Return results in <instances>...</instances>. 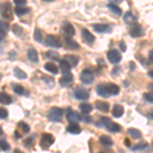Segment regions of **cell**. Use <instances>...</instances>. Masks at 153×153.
I'll return each mask as SVG.
<instances>
[{"mask_svg":"<svg viewBox=\"0 0 153 153\" xmlns=\"http://www.w3.org/2000/svg\"><path fill=\"white\" fill-rule=\"evenodd\" d=\"M44 68H45L46 71L53 74V75H56V74L58 73V68L52 62H46L45 65H44Z\"/></svg>","mask_w":153,"mask_h":153,"instance_id":"cb8c5ba5","label":"cell"},{"mask_svg":"<svg viewBox=\"0 0 153 153\" xmlns=\"http://www.w3.org/2000/svg\"><path fill=\"white\" fill-rule=\"evenodd\" d=\"M106 55H107L108 60H109L111 63H113V65H117V63H118L123 58L122 54H120V51L117 50V49H111V50H109Z\"/></svg>","mask_w":153,"mask_h":153,"instance_id":"8992f818","label":"cell"},{"mask_svg":"<svg viewBox=\"0 0 153 153\" xmlns=\"http://www.w3.org/2000/svg\"><path fill=\"white\" fill-rule=\"evenodd\" d=\"M95 107L102 112H107L109 110V103L105 102V101H96Z\"/></svg>","mask_w":153,"mask_h":153,"instance_id":"e0dca14e","label":"cell"},{"mask_svg":"<svg viewBox=\"0 0 153 153\" xmlns=\"http://www.w3.org/2000/svg\"><path fill=\"white\" fill-rule=\"evenodd\" d=\"M66 132L71 133V134H80L81 133V127L78 124H71L66 128Z\"/></svg>","mask_w":153,"mask_h":153,"instance_id":"603a6c76","label":"cell"},{"mask_svg":"<svg viewBox=\"0 0 153 153\" xmlns=\"http://www.w3.org/2000/svg\"><path fill=\"white\" fill-rule=\"evenodd\" d=\"M82 39H83V41L89 46H92L95 42V36L87 29L82 30Z\"/></svg>","mask_w":153,"mask_h":153,"instance_id":"ba28073f","label":"cell"},{"mask_svg":"<svg viewBox=\"0 0 153 153\" xmlns=\"http://www.w3.org/2000/svg\"><path fill=\"white\" fill-rule=\"evenodd\" d=\"M125 143H126V145H127V146H130V140L129 139H125Z\"/></svg>","mask_w":153,"mask_h":153,"instance_id":"f907efd6","label":"cell"},{"mask_svg":"<svg viewBox=\"0 0 153 153\" xmlns=\"http://www.w3.org/2000/svg\"><path fill=\"white\" fill-rule=\"evenodd\" d=\"M34 39L39 43H41L43 41V32L40 29H35V31H34Z\"/></svg>","mask_w":153,"mask_h":153,"instance_id":"4dcf8cb0","label":"cell"},{"mask_svg":"<svg viewBox=\"0 0 153 153\" xmlns=\"http://www.w3.org/2000/svg\"><path fill=\"white\" fill-rule=\"evenodd\" d=\"M13 153H24L23 151H22V150H19V149H16L14 150V152Z\"/></svg>","mask_w":153,"mask_h":153,"instance_id":"816d5d0a","label":"cell"},{"mask_svg":"<svg viewBox=\"0 0 153 153\" xmlns=\"http://www.w3.org/2000/svg\"><path fill=\"white\" fill-rule=\"evenodd\" d=\"M108 122H110L109 118H107V117H101L100 120L96 122V127H105V125L107 124Z\"/></svg>","mask_w":153,"mask_h":153,"instance_id":"f35d334b","label":"cell"},{"mask_svg":"<svg viewBox=\"0 0 153 153\" xmlns=\"http://www.w3.org/2000/svg\"><path fill=\"white\" fill-rule=\"evenodd\" d=\"M45 56H46V58L51 59V60L60 61V56H59V54L57 52H55V51L49 50V51H47V52L45 53Z\"/></svg>","mask_w":153,"mask_h":153,"instance_id":"d4e9b609","label":"cell"},{"mask_svg":"<svg viewBox=\"0 0 153 153\" xmlns=\"http://www.w3.org/2000/svg\"><path fill=\"white\" fill-rule=\"evenodd\" d=\"M124 22L128 26H132V25H135L137 23V18L135 16H133L131 12H127L124 16Z\"/></svg>","mask_w":153,"mask_h":153,"instance_id":"ac0fdd59","label":"cell"},{"mask_svg":"<svg viewBox=\"0 0 153 153\" xmlns=\"http://www.w3.org/2000/svg\"><path fill=\"white\" fill-rule=\"evenodd\" d=\"M33 139H34V137H31V138H29V139H27V141L25 142V145H26V146H31L32 143H33Z\"/></svg>","mask_w":153,"mask_h":153,"instance_id":"ee69618b","label":"cell"},{"mask_svg":"<svg viewBox=\"0 0 153 153\" xmlns=\"http://www.w3.org/2000/svg\"><path fill=\"white\" fill-rule=\"evenodd\" d=\"M14 11H16V13L18 14L19 16H24V14H26L27 12H29L30 8H28V7H23V6H16Z\"/></svg>","mask_w":153,"mask_h":153,"instance_id":"d6a6232c","label":"cell"},{"mask_svg":"<svg viewBox=\"0 0 153 153\" xmlns=\"http://www.w3.org/2000/svg\"><path fill=\"white\" fill-rule=\"evenodd\" d=\"M120 49H122V51H125L127 50V46H126V44H125V42L124 41H122L120 42Z\"/></svg>","mask_w":153,"mask_h":153,"instance_id":"f6af8a7d","label":"cell"},{"mask_svg":"<svg viewBox=\"0 0 153 153\" xmlns=\"http://www.w3.org/2000/svg\"><path fill=\"white\" fill-rule=\"evenodd\" d=\"M13 91L19 95H25V93H26L25 88L21 85H13Z\"/></svg>","mask_w":153,"mask_h":153,"instance_id":"74e56055","label":"cell"},{"mask_svg":"<svg viewBox=\"0 0 153 153\" xmlns=\"http://www.w3.org/2000/svg\"><path fill=\"white\" fill-rule=\"evenodd\" d=\"M97 94L103 98H107L111 95H117L120 93V87L112 83H102L96 87Z\"/></svg>","mask_w":153,"mask_h":153,"instance_id":"6da1fadb","label":"cell"},{"mask_svg":"<svg viewBox=\"0 0 153 153\" xmlns=\"http://www.w3.org/2000/svg\"><path fill=\"white\" fill-rule=\"evenodd\" d=\"M74 81V76L71 73H68V74H65L63 75L60 78L59 80V84L63 87H66V86H70Z\"/></svg>","mask_w":153,"mask_h":153,"instance_id":"4fadbf2b","label":"cell"},{"mask_svg":"<svg viewBox=\"0 0 153 153\" xmlns=\"http://www.w3.org/2000/svg\"><path fill=\"white\" fill-rule=\"evenodd\" d=\"M79 107H80V109L82 110L84 114H88V113H90L93 110L92 105L89 104V103H82V104H80Z\"/></svg>","mask_w":153,"mask_h":153,"instance_id":"4316f807","label":"cell"},{"mask_svg":"<svg viewBox=\"0 0 153 153\" xmlns=\"http://www.w3.org/2000/svg\"><path fill=\"white\" fill-rule=\"evenodd\" d=\"M124 114V107L120 104H115L112 109V115L114 117H120Z\"/></svg>","mask_w":153,"mask_h":153,"instance_id":"ffe728a7","label":"cell"},{"mask_svg":"<svg viewBox=\"0 0 153 153\" xmlns=\"http://www.w3.org/2000/svg\"><path fill=\"white\" fill-rule=\"evenodd\" d=\"M44 43H45L46 46H48V47H52V48H60L61 46H62L60 40H59L56 36H53V35H48L47 37H46Z\"/></svg>","mask_w":153,"mask_h":153,"instance_id":"3957f363","label":"cell"},{"mask_svg":"<svg viewBox=\"0 0 153 153\" xmlns=\"http://www.w3.org/2000/svg\"><path fill=\"white\" fill-rule=\"evenodd\" d=\"M28 57L31 61H33V62H37L39 59V55H38V52H37V50L35 49L31 48L28 50Z\"/></svg>","mask_w":153,"mask_h":153,"instance_id":"484cf974","label":"cell"},{"mask_svg":"<svg viewBox=\"0 0 153 153\" xmlns=\"http://www.w3.org/2000/svg\"><path fill=\"white\" fill-rule=\"evenodd\" d=\"M66 118L71 124H76L78 122L81 120V117L79 115L78 112H76L75 110H73L71 108H68V112H66Z\"/></svg>","mask_w":153,"mask_h":153,"instance_id":"30bf717a","label":"cell"},{"mask_svg":"<svg viewBox=\"0 0 153 153\" xmlns=\"http://www.w3.org/2000/svg\"><path fill=\"white\" fill-rule=\"evenodd\" d=\"M0 149H2V151H7L9 149V144L7 143L6 140H0Z\"/></svg>","mask_w":153,"mask_h":153,"instance_id":"ab89813d","label":"cell"},{"mask_svg":"<svg viewBox=\"0 0 153 153\" xmlns=\"http://www.w3.org/2000/svg\"><path fill=\"white\" fill-rule=\"evenodd\" d=\"M65 43H66V45H68V48H71V49H79L80 48V45H79L75 40H73V39H71V38H65Z\"/></svg>","mask_w":153,"mask_h":153,"instance_id":"f546056e","label":"cell"},{"mask_svg":"<svg viewBox=\"0 0 153 153\" xmlns=\"http://www.w3.org/2000/svg\"><path fill=\"white\" fill-rule=\"evenodd\" d=\"M54 137L51 134H48V133H44L41 137V142L40 145L43 149H48L49 147L54 143Z\"/></svg>","mask_w":153,"mask_h":153,"instance_id":"5b68a950","label":"cell"},{"mask_svg":"<svg viewBox=\"0 0 153 153\" xmlns=\"http://www.w3.org/2000/svg\"><path fill=\"white\" fill-rule=\"evenodd\" d=\"M14 4H16L18 6H23V5H26L27 1L26 0H14Z\"/></svg>","mask_w":153,"mask_h":153,"instance_id":"7bdbcfd3","label":"cell"},{"mask_svg":"<svg viewBox=\"0 0 153 153\" xmlns=\"http://www.w3.org/2000/svg\"><path fill=\"white\" fill-rule=\"evenodd\" d=\"M65 60L71 65V68H75L79 63V58L75 55H71V54H66V55H65Z\"/></svg>","mask_w":153,"mask_h":153,"instance_id":"2e32d148","label":"cell"},{"mask_svg":"<svg viewBox=\"0 0 153 153\" xmlns=\"http://www.w3.org/2000/svg\"><path fill=\"white\" fill-rule=\"evenodd\" d=\"M75 97L78 100H87L90 97V93L87 89L79 88L75 91Z\"/></svg>","mask_w":153,"mask_h":153,"instance_id":"8fae6325","label":"cell"},{"mask_svg":"<svg viewBox=\"0 0 153 153\" xmlns=\"http://www.w3.org/2000/svg\"><path fill=\"white\" fill-rule=\"evenodd\" d=\"M18 127H19V129H21L22 132H24V133H29L30 130H31L30 126L25 122H19Z\"/></svg>","mask_w":153,"mask_h":153,"instance_id":"d590c367","label":"cell"},{"mask_svg":"<svg viewBox=\"0 0 153 153\" xmlns=\"http://www.w3.org/2000/svg\"><path fill=\"white\" fill-rule=\"evenodd\" d=\"M130 34H131V36L134 37V38H138V37H141L144 35V29L142 28L141 25L136 24L132 27V29H131V31H130Z\"/></svg>","mask_w":153,"mask_h":153,"instance_id":"7c38bea8","label":"cell"},{"mask_svg":"<svg viewBox=\"0 0 153 153\" xmlns=\"http://www.w3.org/2000/svg\"><path fill=\"white\" fill-rule=\"evenodd\" d=\"M148 147V143L146 142H142V143H139V144H136L134 146H132L131 149L133 150V151H138V150H144L145 148Z\"/></svg>","mask_w":153,"mask_h":153,"instance_id":"e575fe53","label":"cell"},{"mask_svg":"<svg viewBox=\"0 0 153 153\" xmlns=\"http://www.w3.org/2000/svg\"><path fill=\"white\" fill-rule=\"evenodd\" d=\"M14 135H16V138H18V139L22 137V135L19 134V131H16V132H14Z\"/></svg>","mask_w":153,"mask_h":153,"instance_id":"c3c4849f","label":"cell"},{"mask_svg":"<svg viewBox=\"0 0 153 153\" xmlns=\"http://www.w3.org/2000/svg\"><path fill=\"white\" fill-rule=\"evenodd\" d=\"M144 98L146 99V101H148L149 103H152L153 102V96H152V93H146L144 94Z\"/></svg>","mask_w":153,"mask_h":153,"instance_id":"b9f144b4","label":"cell"},{"mask_svg":"<svg viewBox=\"0 0 153 153\" xmlns=\"http://www.w3.org/2000/svg\"><path fill=\"white\" fill-rule=\"evenodd\" d=\"M1 14L3 18H5L7 19H13L12 16V8L11 5L9 3H3L1 4Z\"/></svg>","mask_w":153,"mask_h":153,"instance_id":"9c48e42d","label":"cell"},{"mask_svg":"<svg viewBox=\"0 0 153 153\" xmlns=\"http://www.w3.org/2000/svg\"><path fill=\"white\" fill-rule=\"evenodd\" d=\"M80 79H81V82L83 84L89 85V84H91L93 82V80H94V74H93L92 71L86 68V70L82 71V73L80 75Z\"/></svg>","mask_w":153,"mask_h":153,"instance_id":"277c9868","label":"cell"},{"mask_svg":"<svg viewBox=\"0 0 153 153\" xmlns=\"http://www.w3.org/2000/svg\"><path fill=\"white\" fill-rule=\"evenodd\" d=\"M59 68H60V71L61 73L63 74V75H65V74H68L71 73V65H68V62L63 59V60H60L59 61Z\"/></svg>","mask_w":153,"mask_h":153,"instance_id":"44dd1931","label":"cell"},{"mask_svg":"<svg viewBox=\"0 0 153 153\" xmlns=\"http://www.w3.org/2000/svg\"><path fill=\"white\" fill-rule=\"evenodd\" d=\"M99 140H100V142L104 145V146H111V145L113 144L111 138L108 137V136H105V135L101 136V137L99 138Z\"/></svg>","mask_w":153,"mask_h":153,"instance_id":"f1b7e54d","label":"cell"},{"mask_svg":"<svg viewBox=\"0 0 153 153\" xmlns=\"http://www.w3.org/2000/svg\"><path fill=\"white\" fill-rule=\"evenodd\" d=\"M13 74H14V76H16V78L19 79V80H25V79L28 78V75H27L26 71H23L22 68H18V66H16V68H14Z\"/></svg>","mask_w":153,"mask_h":153,"instance_id":"7402d4cb","label":"cell"},{"mask_svg":"<svg viewBox=\"0 0 153 153\" xmlns=\"http://www.w3.org/2000/svg\"><path fill=\"white\" fill-rule=\"evenodd\" d=\"M1 76H1V75H0V79H1Z\"/></svg>","mask_w":153,"mask_h":153,"instance_id":"11a10c76","label":"cell"},{"mask_svg":"<svg viewBox=\"0 0 153 153\" xmlns=\"http://www.w3.org/2000/svg\"><path fill=\"white\" fill-rule=\"evenodd\" d=\"M0 102H1L2 104L8 105L12 102V97L5 92H1L0 93Z\"/></svg>","mask_w":153,"mask_h":153,"instance_id":"d6986e66","label":"cell"},{"mask_svg":"<svg viewBox=\"0 0 153 153\" xmlns=\"http://www.w3.org/2000/svg\"><path fill=\"white\" fill-rule=\"evenodd\" d=\"M12 32H13L16 36H22L24 33V29L22 28L21 26H19V25H13V27H12Z\"/></svg>","mask_w":153,"mask_h":153,"instance_id":"8d00e7d4","label":"cell"},{"mask_svg":"<svg viewBox=\"0 0 153 153\" xmlns=\"http://www.w3.org/2000/svg\"><path fill=\"white\" fill-rule=\"evenodd\" d=\"M81 120H85V122H87V123H90V122H91L90 117H89L88 115H84L83 117H81Z\"/></svg>","mask_w":153,"mask_h":153,"instance_id":"bcb514c9","label":"cell"},{"mask_svg":"<svg viewBox=\"0 0 153 153\" xmlns=\"http://www.w3.org/2000/svg\"><path fill=\"white\" fill-rule=\"evenodd\" d=\"M152 54H153V51L150 50L149 51V62L151 63L152 62Z\"/></svg>","mask_w":153,"mask_h":153,"instance_id":"7dc6e473","label":"cell"},{"mask_svg":"<svg viewBox=\"0 0 153 153\" xmlns=\"http://www.w3.org/2000/svg\"><path fill=\"white\" fill-rule=\"evenodd\" d=\"M2 134H3V130H2V128L0 127V136H1Z\"/></svg>","mask_w":153,"mask_h":153,"instance_id":"f5cc1de1","label":"cell"},{"mask_svg":"<svg viewBox=\"0 0 153 153\" xmlns=\"http://www.w3.org/2000/svg\"><path fill=\"white\" fill-rule=\"evenodd\" d=\"M7 117H8V111L5 109V108L1 107L0 108V118H7Z\"/></svg>","mask_w":153,"mask_h":153,"instance_id":"60d3db41","label":"cell"},{"mask_svg":"<svg viewBox=\"0 0 153 153\" xmlns=\"http://www.w3.org/2000/svg\"><path fill=\"white\" fill-rule=\"evenodd\" d=\"M93 29L97 33H108V32H111V29L108 25L104 24H94L93 25Z\"/></svg>","mask_w":153,"mask_h":153,"instance_id":"5bb4252c","label":"cell"},{"mask_svg":"<svg viewBox=\"0 0 153 153\" xmlns=\"http://www.w3.org/2000/svg\"><path fill=\"white\" fill-rule=\"evenodd\" d=\"M130 65H131V68H130L131 70H135V66H136V65H135V63H134V62H132V61H131V62H130Z\"/></svg>","mask_w":153,"mask_h":153,"instance_id":"681fc988","label":"cell"},{"mask_svg":"<svg viewBox=\"0 0 153 153\" xmlns=\"http://www.w3.org/2000/svg\"><path fill=\"white\" fill-rule=\"evenodd\" d=\"M148 75H149L150 78H152V71H150L149 73H148Z\"/></svg>","mask_w":153,"mask_h":153,"instance_id":"db71d44e","label":"cell"},{"mask_svg":"<svg viewBox=\"0 0 153 153\" xmlns=\"http://www.w3.org/2000/svg\"><path fill=\"white\" fill-rule=\"evenodd\" d=\"M62 114H63V110L61 108L54 106V107L49 109V111L47 113V117L50 122H61Z\"/></svg>","mask_w":153,"mask_h":153,"instance_id":"7a4b0ae2","label":"cell"},{"mask_svg":"<svg viewBox=\"0 0 153 153\" xmlns=\"http://www.w3.org/2000/svg\"><path fill=\"white\" fill-rule=\"evenodd\" d=\"M105 128H106V130H108L111 133H118V132H120V130H122V127H120V125L117 124V123L111 122V120L108 122L107 124L105 125Z\"/></svg>","mask_w":153,"mask_h":153,"instance_id":"9a60e30c","label":"cell"},{"mask_svg":"<svg viewBox=\"0 0 153 153\" xmlns=\"http://www.w3.org/2000/svg\"><path fill=\"white\" fill-rule=\"evenodd\" d=\"M9 29H10V27H9V25L6 22L0 21V34L1 35H6L8 33Z\"/></svg>","mask_w":153,"mask_h":153,"instance_id":"83f0119b","label":"cell"},{"mask_svg":"<svg viewBox=\"0 0 153 153\" xmlns=\"http://www.w3.org/2000/svg\"><path fill=\"white\" fill-rule=\"evenodd\" d=\"M100 153H103V152H100Z\"/></svg>","mask_w":153,"mask_h":153,"instance_id":"9f6ffc18","label":"cell"},{"mask_svg":"<svg viewBox=\"0 0 153 153\" xmlns=\"http://www.w3.org/2000/svg\"><path fill=\"white\" fill-rule=\"evenodd\" d=\"M108 8L111 10L113 13H115V14H117V16H120V14H122V9L118 7L117 4H114V3H109L108 4Z\"/></svg>","mask_w":153,"mask_h":153,"instance_id":"836d02e7","label":"cell"},{"mask_svg":"<svg viewBox=\"0 0 153 153\" xmlns=\"http://www.w3.org/2000/svg\"><path fill=\"white\" fill-rule=\"evenodd\" d=\"M128 133H129L133 138H135V139H140V138L142 137L141 132L137 129H133V128H131V129L128 130Z\"/></svg>","mask_w":153,"mask_h":153,"instance_id":"1f68e13d","label":"cell"},{"mask_svg":"<svg viewBox=\"0 0 153 153\" xmlns=\"http://www.w3.org/2000/svg\"><path fill=\"white\" fill-rule=\"evenodd\" d=\"M61 32H62V34L65 36V38H71V37H74L76 34L74 26L71 23H68V22H65V23L62 24Z\"/></svg>","mask_w":153,"mask_h":153,"instance_id":"52a82bcc","label":"cell"}]
</instances>
